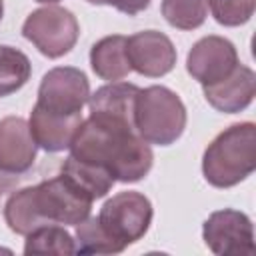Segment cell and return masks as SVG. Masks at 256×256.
<instances>
[{
  "label": "cell",
  "instance_id": "1",
  "mask_svg": "<svg viewBox=\"0 0 256 256\" xmlns=\"http://www.w3.org/2000/svg\"><path fill=\"white\" fill-rule=\"evenodd\" d=\"M70 156L106 168L116 182H138L154 164L150 144L136 130L106 126L92 118L78 126Z\"/></svg>",
  "mask_w": 256,
  "mask_h": 256
},
{
  "label": "cell",
  "instance_id": "2",
  "mask_svg": "<svg viewBox=\"0 0 256 256\" xmlns=\"http://www.w3.org/2000/svg\"><path fill=\"white\" fill-rule=\"evenodd\" d=\"M256 170V124L224 128L204 150L202 174L214 188H232Z\"/></svg>",
  "mask_w": 256,
  "mask_h": 256
},
{
  "label": "cell",
  "instance_id": "3",
  "mask_svg": "<svg viewBox=\"0 0 256 256\" xmlns=\"http://www.w3.org/2000/svg\"><path fill=\"white\" fill-rule=\"evenodd\" d=\"M186 120V106L174 90L158 84L138 90L134 100V128L148 144H174L182 136Z\"/></svg>",
  "mask_w": 256,
  "mask_h": 256
},
{
  "label": "cell",
  "instance_id": "4",
  "mask_svg": "<svg viewBox=\"0 0 256 256\" xmlns=\"http://www.w3.org/2000/svg\"><path fill=\"white\" fill-rule=\"evenodd\" d=\"M22 36L46 58H60L76 46L80 26L70 10L48 4L28 14L22 24Z\"/></svg>",
  "mask_w": 256,
  "mask_h": 256
},
{
  "label": "cell",
  "instance_id": "5",
  "mask_svg": "<svg viewBox=\"0 0 256 256\" xmlns=\"http://www.w3.org/2000/svg\"><path fill=\"white\" fill-rule=\"evenodd\" d=\"M154 218V208L148 196L136 190L118 192L108 198L98 214L102 228L124 248L144 238Z\"/></svg>",
  "mask_w": 256,
  "mask_h": 256
},
{
  "label": "cell",
  "instance_id": "6",
  "mask_svg": "<svg viewBox=\"0 0 256 256\" xmlns=\"http://www.w3.org/2000/svg\"><path fill=\"white\" fill-rule=\"evenodd\" d=\"M90 98V82L80 68L56 66L42 76L36 104L54 114H82Z\"/></svg>",
  "mask_w": 256,
  "mask_h": 256
},
{
  "label": "cell",
  "instance_id": "7",
  "mask_svg": "<svg viewBox=\"0 0 256 256\" xmlns=\"http://www.w3.org/2000/svg\"><path fill=\"white\" fill-rule=\"evenodd\" d=\"M202 238L218 256H244L254 252V228L248 214L224 208L212 212L202 224Z\"/></svg>",
  "mask_w": 256,
  "mask_h": 256
},
{
  "label": "cell",
  "instance_id": "8",
  "mask_svg": "<svg viewBox=\"0 0 256 256\" xmlns=\"http://www.w3.org/2000/svg\"><path fill=\"white\" fill-rule=\"evenodd\" d=\"M36 206L40 216L48 224L76 226L86 216H90L92 200L82 196L64 176L42 180L34 186Z\"/></svg>",
  "mask_w": 256,
  "mask_h": 256
},
{
  "label": "cell",
  "instance_id": "9",
  "mask_svg": "<svg viewBox=\"0 0 256 256\" xmlns=\"http://www.w3.org/2000/svg\"><path fill=\"white\" fill-rule=\"evenodd\" d=\"M240 64L236 46L224 36H204L190 48L186 56L188 74L202 86L216 84L230 76Z\"/></svg>",
  "mask_w": 256,
  "mask_h": 256
},
{
  "label": "cell",
  "instance_id": "10",
  "mask_svg": "<svg viewBox=\"0 0 256 256\" xmlns=\"http://www.w3.org/2000/svg\"><path fill=\"white\" fill-rule=\"evenodd\" d=\"M126 56L130 68L146 78L166 76L178 58L172 40L158 30H142L126 38Z\"/></svg>",
  "mask_w": 256,
  "mask_h": 256
},
{
  "label": "cell",
  "instance_id": "11",
  "mask_svg": "<svg viewBox=\"0 0 256 256\" xmlns=\"http://www.w3.org/2000/svg\"><path fill=\"white\" fill-rule=\"evenodd\" d=\"M138 86L130 82H110L106 86H100L94 94L88 98L90 106V118L114 126V128H134V100L138 94Z\"/></svg>",
  "mask_w": 256,
  "mask_h": 256
},
{
  "label": "cell",
  "instance_id": "12",
  "mask_svg": "<svg viewBox=\"0 0 256 256\" xmlns=\"http://www.w3.org/2000/svg\"><path fill=\"white\" fill-rule=\"evenodd\" d=\"M38 144L32 138L28 120L22 116H6L0 120V172L24 174L36 160Z\"/></svg>",
  "mask_w": 256,
  "mask_h": 256
},
{
  "label": "cell",
  "instance_id": "13",
  "mask_svg": "<svg viewBox=\"0 0 256 256\" xmlns=\"http://www.w3.org/2000/svg\"><path fill=\"white\" fill-rule=\"evenodd\" d=\"M202 90L206 102L214 110L224 114H236L252 104L256 94V74L252 68L238 64L230 76L216 84L202 86Z\"/></svg>",
  "mask_w": 256,
  "mask_h": 256
},
{
  "label": "cell",
  "instance_id": "14",
  "mask_svg": "<svg viewBox=\"0 0 256 256\" xmlns=\"http://www.w3.org/2000/svg\"><path fill=\"white\" fill-rule=\"evenodd\" d=\"M80 124H82V114H70V116L54 114L40 108L38 104H34L28 118V126L34 142L44 152H50V154L70 148L72 138Z\"/></svg>",
  "mask_w": 256,
  "mask_h": 256
},
{
  "label": "cell",
  "instance_id": "15",
  "mask_svg": "<svg viewBox=\"0 0 256 256\" xmlns=\"http://www.w3.org/2000/svg\"><path fill=\"white\" fill-rule=\"evenodd\" d=\"M90 66L102 80L118 82L126 78L132 72L126 56V36L112 34L94 42L90 48Z\"/></svg>",
  "mask_w": 256,
  "mask_h": 256
},
{
  "label": "cell",
  "instance_id": "16",
  "mask_svg": "<svg viewBox=\"0 0 256 256\" xmlns=\"http://www.w3.org/2000/svg\"><path fill=\"white\" fill-rule=\"evenodd\" d=\"M60 176H64L82 196H86L92 202L98 198H104L116 182L106 168L86 160H78L74 156H68L62 162Z\"/></svg>",
  "mask_w": 256,
  "mask_h": 256
},
{
  "label": "cell",
  "instance_id": "17",
  "mask_svg": "<svg viewBox=\"0 0 256 256\" xmlns=\"http://www.w3.org/2000/svg\"><path fill=\"white\" fill-rule=\"evenodd\" d=\"M2 214H4V222L8 224V228L14 234H20V236H26L32 230L48 224L38 212L34 186H26V188L14 190L8 196V200H6L4 208H2Z\"/></svg>",
  "mask_w": 256,
  "mask_h": 256
},
{
  "label": "cell",
  "instance_id": "18",
  "mask_svg": "<svg viewBox=\"0 0 256 256\" xmlns=\"http://www.w3.org/2000/svg\"><path fill=\"white\" fill-rule=\"evenodd\" d=\"M74 246L76 254H120L126 250L102 228L98 216H86L76 224Z\"/></svg>",
  "mask_w": 256,
  "mask_h": 256
},
{
  "label": "cell",
  "instance_id": "19",
  "mask_svg": "<svg viewBox=\"0 0 256 256\" xmlns=\"http://www.w3.org/2000/svg\"><path fill=\"white\" fill-rule=\"evenodd\" d=\"M32 76L30 58L14 48L0 44V98L18 92Z\"/></svg>",
  "mask_w": 256,
  "mask_h": 256
},
{
  "label": "cell",
  "instance_id": "20",
  "mask_svg": "<svg viewBox=\"0 0 256 256\" xmlns=\"http://www.w3.org/2000/svg\"><path fill=\"white\" fill-rule=\"evenodd\" d=\"M24 254H76V246L64 226L44 224L26 234Z\"/></svg>",
  "mask_w": 256,
  "mask_h": 256
},
{
  "label": "cell",
  "instance_id": "21",
  "mask_svg": "<svg viewBox=\"0 0 256 256\" xmlns=\"http://www.w3.org/2000/svg\"><path fill=\"white\" fill-rule=\"evenodd\" d=\"M164 20L178 30H196L206 22V0H162Z\"/></svg>",
  "mask_w": 256,
  "mask_h": 256
},
{
  "label": "cell",
  "instance_id": "22",
  "mask_svg": "<svg viewBox=\"0 0 256 256\" xmlns=\"http://www.w3.org/2000/svg\"><path fill=\"white\" fill-rule=\"evenodd\" d=\"M206 6L220 26L234 28L246 24L252 18L256 0H206Z\"/></svg>",
  "mask_w": 256,
  "mask_h": 256
},
{
  "label": "cell",
  "instance_id": "23",
  "mask_svg": "<svg viewBox=\"0 0 256 256\" xmlns=\"http://www.w3.org/2000/svg\"><path fill=\"white\" fill-rule=\"evenodd\" d=\"M104 2L128 16H136L150 6V0H104Z\"/></svg>",
  "mask_w": 256,
  "mask_h": 256
},
{
  "label": "cell",
  "instance_id": "24",
  "mask_svg": "<svg viewBox=\"0 0 256 256\" xmlns=\"http://www.w3.org/2000/svg\"><path fill=\"white\" fill-rule=\"evenodd\" d=\"M34 2H40V4H56L60 0H34Z\"/></svg>",
  "mask_w": 256,
  "mask_h": 256
},
{
  "label": "cell",
  "instance_id": "25",
  "mask_svg": "<svg viewBox=\"0 0 256 256\" xmlns=\"http://www.w3.org/2000/svg\"><path fill=\"white\" fill-rule=\"evenodd\" d=\"M86 2H90V4H96V6H102V4H106L104 0H86Z\"/></svg>",
  "mask_w": 256,
  "mask_h": 256
},
{
  "label": "cell",
  "instance_id": "26",
  "mask_svg": "<svg viewBox=\"0 0 256 256\" xmlns=\"http://www.w3.org/2000/svg\"><path fill=\"white\" fill-rule=\"evenodd\" d=\"M2 16H4V2L0 0V20H2Z\"/></svg>",
  "mask_w": 256,
  "mask_h": 256
}]
</instances>
